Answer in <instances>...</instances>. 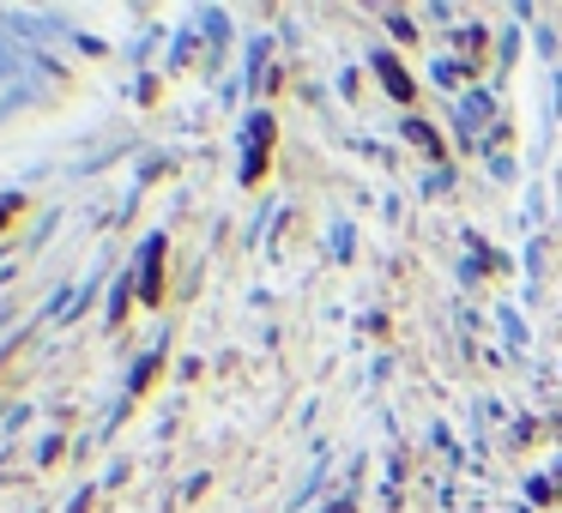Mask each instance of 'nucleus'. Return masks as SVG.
Wrapping results in <instances>:
<instances>
[]
</instances>
